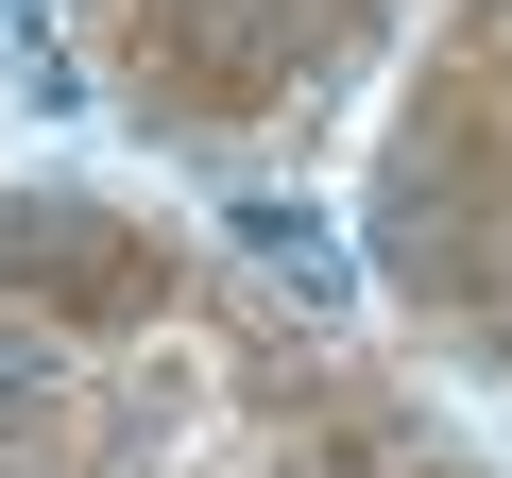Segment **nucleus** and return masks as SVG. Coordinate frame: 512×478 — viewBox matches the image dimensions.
<instances>
[{"mask_svg":"<svg viewBox=\"0 0 512 478\" xmlns=\"http://www.w3.org/2000/svg\"><path fill=\"white\" fill-rule=\"evenodd\" d=\"M239 257H256V274H274L291 308H325V325H342V291H359V274H342V239H325L308 205H239Z\"/></svg>","mask_w":512,"mask_h":478,"instance_id":"f257e3e1","label":"nucleus"},{"mask_svg":"<svg viewBox=\"0 0 512 478\" xmlns=\"http://www.w3.org/2000/svg\"><path fill=\"white\" fill-rule=\"evenodd\" d=\"M444 205H461V171H444V154H393V257H410V274L461 257V222H444Z\"/></svg>","mask_w":512,"mask_h":478,"instance_id":"f03ea898","label":"nucleus"},{"mask_svg":"<svg viewBox=\"0 0 512 478\" xmlns=\"http://www.w3.org/2000/svg\"><path fill=\"white\" fill-rule=\"evenodd\" d=\"M188 35H205L222 69H274V35H291V0H188Z\"/></svg>","mask_w":512,"mask_h":478,"instance_id":"7ed1b4c3","label":"nucleus"},{"mask_svg":"<svg viewBox=\"0 0 512 478\" xmlns=\"http://www.w3.org/2000/svg\"><path fill=\"white\" fill-rule=\"evenodd\" d=\"M35 393H52V325H35V308H0V410H35Z\"/></svg>","mask_w":512,"mask_h":478,"instance_id":"20e7f679","label":"nucleus"}]
</instances>
